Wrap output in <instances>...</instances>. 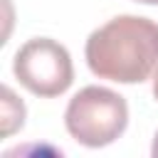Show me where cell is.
<instances>
[{
  "instance_id": "cell-1",
  "label": "cell",
  "mask_w": 158,
  "mask_h": 158,
  "mask_svg": "<svg viewBox=\"0 0 158 158\" xmlns=\"http://www.w3.org/2000/svg\"><path fill=\"white\" fill-rule=\"evenodd\" d=\"M84 54L99 79L141 84L158 67V22L118 15L89 35Z\"/></svg>"
},
{
  "instance_id": "cell-2",
  "label": "cell",
  "mask_w": 158,
  "mask_h": 158,
  "mask_svg": "<svg viewBox=\"0 0 158 158\" xmlns=\"http://www.w3.org/2000/svg\"><path fill=\"white\" fill-rule=\"evenodd\" d=\"M64 123L74 141L86 148H101L126 131L128 106L121 94L106 86H84L69 99Z\"/></svg>"
},
{
  "instance_id": "cell-3",
  "label": "cell",
  "mask_w": 158,
  "mask_h": 158,
  "mask_svg": "<svg viewBox=\"0 0 158 158\" xmlns=\"http://www.w3.org/2000/svg\"><path fill=\"white\" fill-rule=\"evenodd\" d=\"M12 72L27 91L47 99L64 94L74 81V67L67 47L49 37L25 42L15 54Z\"/></svg>"
},
{
  "instance_id": "cell-4",
  "label": "cell",
  "mask_w": 158,
  "mask_h": 158,
  "mask_svg": "<svg viewBox=\"0 0 158 158\" xmlns=\"http://www.w3.org/2000/svg\"><path fill=\"white\" fill-rule=\"evenodd\" d=\"M25 123V106L12 94L10 86L2 89V136H10L12 131L22 128Z\"/></svg>"
},
{
  "instance_id": "cell-5",
  "label": "cell",
  "mask_w": 158,
  "mask_h": 158,
  "mask_svg": "<svg viewBox=\"0 0 158 158\" xmlns=\"http://www.w3.org/2000/svg\"><path fill=\"white\" fill-rule=\"evenodd\" d=\"M153 96H156V101H158V67H156V72H153Z\"/></svg>"
},
{
  "instance_id": "cell-6",
  "label": "cell",
  "mask_w": 158,
  "mask_h": 158,
  "mask_svg": "<svg viewBox=\"0 0 158 158\" xmlns=\"http://www.w3.org/2000/svg\"><path fill=\"white\" fill-rule=\"evenodd\" d=\"M151 153L158 158V133H156V138H153V148H151Z\"/></svg>"
},
{
  "instance_id": "cell-7",
  "label": "cell",
  "mask_w": 158,
  "mask_h": 158,
  "mask_svg": "<svg viewBox=\"0 0 158 158\" xmlns=\"http://www.w3.org/2000/svg\"><path fill=\"white\" fill-rule=\"evenodd\" d=\"M136 2H143V5H158V0H136Z\"/></svg>"
}]
</instances>
